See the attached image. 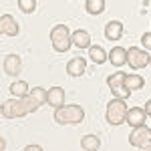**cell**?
I'll use <instances>...</instances> for the list:
<instances>
[{"label":"cell","instance_id":"1","mask_svg":"<svg viewBox=\"0 0 151 151\" xmlns=\"http://www.w3.org/2000/svg\"><path fill=\"white\" fill-rule=\"evenodd\" d=\"M85 119V109L81 105H63L55 109V123L58 125H79Z\"/></svg>","mask_w":151,"mask_h":151},{"label":"cell","instance_id":"2","mask_svg":"<svg viewBox=\"0 0 151 151\" xmlns=\"http://www.w3.org/2000/svg\"><path fill=\"white\" fill-rule=\"evenodd\" d=\"M127 105L123 99H113V101H109L107 103V111H105V119H107V123L109 125H121V123H125V119H127Z\"/></svg>","mask_w":151,"mask_h":151},{"label":"cell","instance_id":"3","mask_svg":"<svg viewBox=\"0 0 151 151\" xmlns=\"http://www.w3.org/2000/svg\"><path fill=\"white\" fill-rule=\"evenodd\" d=\"M50 42L57 52H67L73 45V35L69 32L67 24H57L52 30H50Z\"/></svg>","mask_w":151,"mask_h":151},{"label":"cell","instance_id":"4","mask_svg":"<svg viewBox=\"0 0 151 151\" xmlns=\"http://www.w3.org/2000/svg\"><path fill=\"white\" fill-rule=\"evenodd\" d=\"M28 113H30V109L24 99H8L2 103V117L4 119H18V117H24Z\"/></svg>","mask_w":151,"mask_h":151},{"label":"cell","instance_id":"5","mask_svg":"<svg viewBox=\"0 0 151 151\" xmlns=\"http://www.w3.org/2000/svg\"><path fill=\"white\" fill-rule=\"evenodd\" d=\"M125 73H121V70H117L113 75H109L107 77V85H109V89H111V93L115 95V99H127L131 91H127V87H125Z\"/></svg>","mask_w":151,"mask_h":151},{"label":"cell","instance_id":"6","mask_svg":"<svg viewBox=\"0 0 151 151\" xmlns=\"http://www.w3.org/2000/svg\"><path fill=\"white\" fill-rule=\"evenodd\" d=\"M149 63H151V57L147 55V50H141V48H137V47H133V48L127 50V65L133 70L143 69V67H147Z\"/></svg>","mask_w":151,"mask_h":151},{"label":"cell","instance_id":"7","mask_svg":"<svg viewBox=\"0 0 151 151\" xmlns=\"http://www.w3.org/2000/svg\"><path fill=\"white\" fill-rule=\"evenodd\" d=\"M129 143L133 145V147H147L151 145V129L149 127H135L131 131V135H129Z\"/></svg>","mask_w":151,"mask_h":151},{"label":"cell","instance_id":"8","mask_svg":"<svg viewBox=\"0 0 151 151\" xmlns=\"http://www.w3.org/2000/svg\"><path fill=\"white\" fill-rule=\"evenodd\" d=\"M18 22L14 20V16L10 14H2L0 16V35L2 36H16L18 35Z\"/></svg>","mask_w":151,"mask_h":151},{"label":"cell","instance_id":"9","mask_svg":"<svg viewBox=\"0 0 151 151\" xmlns=\"http://www.w3.org/2000/svg\"><path fill=\"white\" fill-rule=\"evenodd\" d=\"M47 105H50L52 109H60L65 105V91L63 87H50L47 91Z\"/></svg>","mask_w":151,"mask_h":151},{"label":"cell","instance_id":"10","mask_svg":"<svg viewBox=\"0 0 151 151\" xmlns=\"http://www.w3.org/2000/svg\"><path fill=\"white\" fill-rule=\"evenodd\" d=\"M145 111L143 109H139V107H131L127 111V119H125V123L127 125H131V127H143L145 125Z\"/></svg>","mask_w":151,"mask_h":151},{"label":"cell","instance_id":"11","mask_svg":"<svg viewBox=\"0 0 151 151\" xmlns=\"http://www.w3.org/2000/svg\"><path fill=\"white\" fill-rule=\"evenodd\" d=\"M4 73L6 75H10V77H14V75H18L20 70H22V58L18 57V55H8V57L4 58Z\"/></svg>","mask_w":151,"mask_h":151},{"label":"cell","instance_id":"12","mask_svg":"<svg viewBox=\"0 0 151 151\" xmlns=\"http://www.w3.org/2000/svg\"><path fill=\"white\" fill-rule=\"evenodd\" d=\"M85 70H87V63H85L83 57H75L73 60H69V65H67L69 77H83Z\"/></svg>","mask_w":151,"mask_h":151},{"label":"cell","instance_id":"13","mask_svg":"<svg viewBox=\"0 0 151 151\" xmlns=\"http://www.w3.org/2000/svg\"><path fill=\"white\" fill-rule=\"evenodd\" d=\"M73 45L77 48H91L93 47V45H91V35H89L87 30H83V28L75 30V32H73Z\"/></svg>","mask_w":151,"mask_h":151},{"label":"cell","instance_id":"14","mask_svg":"<svg viewBox=\"0 0 151 151\" xmlns=\"http://www.w3.org/2000/svg\"><path fill=\"white\" fill-rule=\"evenodd\" d=\"M109 60H111V65L113 67H123L125 63H127V50L125 48H121V47H115V48H111V52H109Z\"/></svg>","mask_w":151,"mask_h":151},{"label":"cell","instance_id":"15","mask_svg":"<svg viewBox=\"0 0 151 151\" xmlns=\"http://www.w3.org/2000/svg\"><path fill=\"white\" fill-rule=\"evenodd\" d=\"M121 35H123V24L119 22V20L107 22V26H105V36H107L109 40H119Z\"/></svg>","mask_w":151,"mask_h":151},{"label":"cell","instance_id":"16","mask_svg":"<svg viewBox=\"0 0 151 151\" xmlns=\"http://www.w3.org/2000/svg\"><path fill=\"white\" fill-rule=\"evenodd\" d=\"M89 57H91V60H93V63H97V65H103L105 60H109V52H107L103 47L93 45V47L89 48Z\"/></svg>","mask_w":151,"mask_h":151},{"label":"cell","instance_id":"17","mask_svg":"<svg viewBox=\"0 0 151 151\" xmlns=\"http://www.w3.org/2000/svg\"><path fill=\"white\" fill-rule=\"evenodd\" d=\"M125 87H127V91H139L143 89V85H145V79L141 77V75H125Z\"/></svg>","mask_w":151,"mask_h":151},{"label":"cell","instance_id":"18","mask_svg":"<svg viewBox=\"0 0 151 151\" xmlns=\"http://www.w3.org/2000/svg\"><path fill=\"white\" fill-rule=\"evenodd\" d=\"M10 93L14 95V97H18V99H24V97H28L30 89H28V85L24 81H14L10 85Z\"/></svg>","mask_w":151,"mask_h":151},{"label":"cell","instance_id":"19","mask_svg":"<svg viewBox=\"0 0 151 151\" xmlns=\"http://www.w3.org/2000/svg\"><path fill=\"white\" fill-rule=\"evenodd\" d=\"M99 145H101V139H99L97 135H85V137L81 139L83 151H97Z\"/></svg>","mask_w":151,"mask_h":151},{"label":"cell","instance_id":"20","mask_svg":"<svg viewBox=\"0 0 151 151\" xmlns=\"http://www.w3.org/2000/svg\"><path fill=\"white\" fill-rule=\"evenodd\" d=\"M105 0H87L85 2V10L89 12V14H93V16H97V14H101V12L105 10Z\"/></svg>","mask_w":151,"mask_h":151},{"label":"cell","instance_id":"21","mask_svg":"<svg viewBox=\"0 0 151 151\" xmlns=\"http://www.w3.org/2000/svg\"><path fill=\"white\" fill-rule=\"evenodd\" d=\"M28 97H30L38 107H40V105H47V89H42V87H32L30 93H28Z\"/></svg>","mask_w":151,"mask_h":151},{"label":"cell","instance_id":"22","mask_svg":"<svg viewBox=\"0 0 151 151\" xmlns=\"http://www.w3.org/2000/svg\"><path fill=\"white\" fill-rule=\"evenodd\" d=\"M16 4H18V8H20L24 14H30V12L36 10V0H18Z\"/></svg>","mask_w":151,"mask_h":151},{"label":"cell","instance_id":"23","mask_svg":"<svg viewBox=\"0 0 151 151\" xmlns=\"http://www.w3.org/2000/svg\"><path fill=\"white\" fill-rule=\"evenodd\" d=\"M141 42H143V47L147 48V50H151V32H145V35L141 36Z\"/></svg>","mask_w":151,"mask_h":151},{"label":"cell","instance_id":"24","mask_svg":"<svg viewBox=\"0 0 151 151\" xmlns=\"http://www.w3.org/2000/svg\"><path fill=\"white\" fill-rule=\"evenodd\" d=\"M22 151H45V149H42L40 145H26Z\"/></svg>","mask_w":151,"mask_h":151},{"label":"cell","instance_id":"25","mask_svg":"<svg viewBox=\"0 0 151 151\" xmlns=\"http://www.w3.org/2000/svg\"><path fill=\"white\" fill-rule=\"evenodd\" d=\"M143 111H145V115H149V117H151V99L147 101V103H145V109H143Z\"/></svg>","mask_w":151,"mask_h":151},{"label":"cell","instance_id":"26","mask_svg":"<svg viewBox=\"0 0 151 151\" xmlns=\"http://www.w3.org/2000/svg\"><path fill=\"white\" fill-rule=\"evenodd\" d=\"M145 151H151V145H147V147H145Z\"/></svg>","mask_w":151,"mask_h":151},{"label":"cell","instance_id":"27","mask_svg":"<svg viewBox=\"0 0 151 151\" xmlns=\"http://www.w3.org/2000/svg\"><path fill=\"white\" fill-rule=\"evenodd\" d=\"M149 65H151V63H149Z\"/></svg>","mask_w":151,"mask_h":151}]
</instances>
